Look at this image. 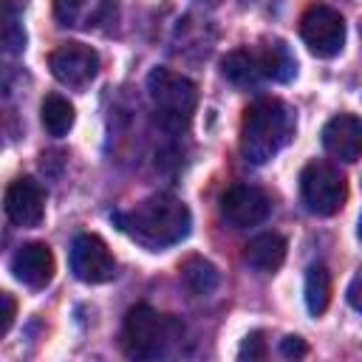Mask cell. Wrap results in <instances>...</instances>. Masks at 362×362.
<instances>
[{
    "label": "cell",
    "mask_w": 362,
    "mask_h": 362,
    "mask_svg": "<svg viewBox=\"0 0 362 362\" xmlns=\"http://www.w3.org/2000/svg\"><path fill=\"white\" fill-rule=\"evenodd\" d=\"M40 116H42V127L51 136H65L74 127V107L68 99H62L59 93H48L40 105Z\"/></svg>",
    "instance_id": "obj_17"
},
{
    "label": "cell",
    "mask_w": 362,
    "mask_h": 362,
    "mask_svg": "<svg viewBox=\"0 0 362 362\" xmlns=\"http://www.w3.org/2000/svg\"><path fill=\"white\" fill-rule=\"evenodd\" d=\"M3 206H6V215H8V221L14 226L31 229V226H40L42 223V215H45V192H42V187L31 175H20V178H14L6 187Z\"/></svg>",
    "instance_id": "obj_10"
},
{
    "label": "cell",
    "mask_w": 362,
    "mask_h": 362,
    "mask_svg": "<svg viewBox=\"0 0 362 362\" xmlns=\"http://www.w3.org/2000/svg\"><path fill=\"white\" fill-rule=\"evenodd\" d=\"M300 195L308 212L314 215H337L348 198V181L339 167L328 161H311L300 173Z\"/></svg>",
    "instance_id": "obj_5"
},
{
    "label": "cell",
    "mask_w": 362,
    "mask_h": 362,
    "mask_svg": "<svg viewBox=\"0 0 362 362\" xmlns=\"http://www.w3.org/2000/svg\"><path fill=\"white\" fill-rule=\"evenodd\" d=\"M181 286L192 294V297H209L218 288V269L204 260V257H187L181 263Z\"/></svg>",
    "instance_id": "obj_16"
},
{
    "label": "cell",
    "mask_w": 362,
    "mask_h": 362,
    "mask_svg": "<svg viewBox=\"0 0 362 362\" xmlns=\"http://www.w3.org/2000/svg\"><path fill=\"white\" fill-rule=\"evenodd\" d=\"M303 291H305L308 314H314V317L325 314V308L331 303V274H328V269L325 266H311L305 272V288Z\"/></svg>",
    "instance_id": "obj_18"
},
{
    "label": "cell",
    "mask_w": 362,
    "mask_h": 362,
    "mask_svg": "<svg viewBox=\"0 0 362 362\" xmlns=\"http://www.w3.org/2000/svg\"><path fill=\"white\" fill-rule=\"evenodd\" d=\"M294 110L283 99H257L240 122V156L249 164L272 161L294 139Z\"/></svg>",
    "instance_id": "obj_2"
},
{
    "label": "cell",
    "mask_w": 362,
    "mask_h": 362,
    "mask_svg": "<svg viewBox=\"0 0 362 362\" xmlns=\"http://www.w3.org/2000/svg\"><path fill=\"white\" fill-rule=\"evenodd\" d=\"M348 303H351V308H356V311H362V269L354 274V280L348 283Z\"/></svg>",
    "instance_id": "obj_24"
},
{
    "label": "cell",
    "mask_w": 362,
    "mask_h": 362,
    "mask_svg": "<svg viewBox=\"0 0 362 362\" xmlns=\"http://www.w3.org/2000/svg\"><path fill=\"white\" fill-rule=\"evenodd\" d=\"M71 272L82 283H107L116 274V260L99 235H76L71 243Z\"/></svg>",
    "instance_id": "obj_9"
},
{
    "label": "cell",
    "mask_w": 362,
    "mask_h": 362,
    "mask_svg": "<svg viewBox=\"0 0 362 362\" xmlns=\"http://www.w3.org/2000/svg\"><path fill=\"white\" fill-rule=\"evenodd\" d=\"M272 198L252 184H235L221 195V218L232 229H249L269 218Z\"/></svg>",
    "instance_id": "obj_8"
},
{
    "label": "cell",
    "mask_w": 362,
    "mask_h": 362,
    "mask_svg": "<svg viewBox=\"0 0 362 362\" xmlns=\"http://www.w3.org/2000/svg\"><path fill=\"white\" fill-rule=\"evenodd\" d=\"M48 68L57 82H62L74 90H82L99 74V54L82 42H62L59 48L51 51Z\"/></svg>",
    "instance_id": "obj_7"
},
{
    "label": "cell",
    "mask_w": 362,
    "mask_h": 362,
    "mask_svg": "<svg viewBox=\"0 0 362 362\" xmlns=\"http://www.w3.org/2000/svg\"><path fill=\"white\" fill-rule=\"evenodd\" d=\"M11 272L14 277L28 286V288H45L54 280L57 272V260L54 252L45 243H23L14 255H11Z\"/></svg>",
    "instance_id": "obj_11"
},
{
    "label": "cell",
    "mask_w": 362,
    "mask_h": 362,
    "mask_svg": "<svg viewBox=\"0 0 362 362\" xmlns=\"http://www.w3.org/2000/svg\"><path fill=\"white\" fill-rule=\"evenodd\" d=\"M113 223L147 252H161L189 235L192 215L184 201L173 195H153L124 212H116Z\"/></svg>",
    "instance_id": "obj_1"
},
{
    "label": "cell",
    "mask_w": 362,
    "mask_h": 362,
    "mask_svg": "<svg viewBox=\"0 0 362 362\" xmlns=\"http://www.w3.org/2000/svg\"><path fill=\"white\" fill-rule=\"evenodd\" d=\"M238 356H240V359H263V356H266V339H263V334H260V331H252V334L243 339Z\"/></svg>",
    "instance_id": "obj_21"
},
{
    "label": "cell",
    "mask_w": 362,
    "mask_h": 362,
    "mask_svg": "<svg viewBox=\"0 0 362 362\" xmlns=\"http://www.w3.org/2000/svg\"><path fill=\"white\" fill-rule=\"evenodd\" d=\"M181 337L184 325L175 317L150 305H136L127 311L122 325V351L130 359H161L178 345Z\"/></svg>",
    "instance_id": "obj_3"
},
{
    "label": "cell",
    "mask_w": 362,
    "mask_h": 362,
    "mask_svg": "<svg viewBox=\"0 0 362 362\" xmlns=\"http://www.w3.org/2000/svg\"><path fill=\"white\" fill-rule=\"evenodd\" d=\"M116 0H54V17L76 31H90L116 14Z\"/></svg>",
    "instance_id": "obj_13"
},
{
    "label": "cell",
    "mask_w": 362,
    "mask_h": 362,
    "mask_svg": "<svg viewBox=\"0 0 362 362\" xmlns=\"http://www.w3.org/2000/svg\"><path fill=\"white\" fill-rule=\"evenodd\" d=\"M300 37L303 42L308 45V51L314 57H322V59H331L342 51L345 45V20L337 8L331 6H311L303 20H300Z\"/></svg>",
    "instance_id": "obj_6"
},
{
    "label": "cell",
    "mask_w": 362,
    "mask_h": 362,
    "mask_svg": "<svg viewBox=\"0 0 362 362\" xmlns=\"http://www.w3.org/2000/svg\"><path fill=\"white\" fill-rule=\"evenodd\" d=\"M260 51H263V62H266V79L288 82L297 74V59L291 57L286 42L274 40V42H266Z\"/></svg>",
    "instance_id": "obj_19"
},
{
    "label": "cell",
    "mask_w": 362,
    "mask_h": 362,
    "mask_svg": "<svg viewBox=\"0 0 362 362\" xmlns=\"http://www.w3.org/2000/svg\"><path fill=\"white\" fill-rule=\"evenodd\" d=\"M280 354L288 356V359H294V356H305L308 348H305V342L300 337H283L280 339Z\"/></svg>",
    "instance_id": "obj_23"
},
{
    "label": "cell",
    "mask_w": 362,
    "mask_h": 362,
    "mask_svg": "<svg viewBox=\"0 0 362 362\" xmlns=\"http://www.w3.org/2000/svg\"><path fill=\"white\" fill-rule=\"evenodd\" d=\"M0 305H3V314H0V337H6L8 328H11V322H14V311H17V305H14V297H11L8 291L0 294Z\"/></svg>",
    "instance_id": "obj_22"
},
{
    "label": "cell",
    "mask_w": 362,
    "mask_h": 362,
    "mask_svg": "<svg viewBox=\"0 0 362 362\" xmlns=\"http://www.w3.org/2000/svg\"><path fill=\"white\" fill-rule=\"evenodd\" d=\"M147 96L158 116V124L178 133L189 124L195 105H198V88L192 79L173 74L167 68H153L147 74Z\"/></svg>",
    "instance_id": "obj_4"
},
{
    "label": "cell",
    "mask_w": 362,
    "mask_h": 362,
    "mask_svg": "<svg viewBox=\"0 0 362 362\" xmlns=\"http://www.w3.org/2000/svg\"><path fill=\"white\" fill-rule=\"evenodd\" d=\"M3 45L8 54H17L25 48V31H23L17 6L11 0H3Z\"/></svg>",
    "instance_id": "obj_20"
},
{
    "label": "cell",
    "mask_w": 362,
    "mask_h": 362,
    "mask_svg": "<svg viewBox=\"0 0 362 362\" xmlns=\"http://www.w3.org/2000/svg\"><path fill=\"white\" fill-rule=\"evenodd\" d=\"M322 147L339 161H359L362 156V119L354 113H339L322 127Z\"/></svg>",
    "instance_id": "obj_12"
},
{
    "label": "cell",
    "mask_w": 362,
    "mask_h": 362,
    "mask_svg": "<svg viewBox=\"0 0 362 362\" xmlns=\"http://www.w3.org/2000/svg\"><path fill=\"white\" fill-rule=\"evenodd\" d=\"M356 235H359V240H362V218H359V229H356Z\"/></svg>",
    "instance_id": "obj_25"
},
{
    "label": "cell",
    "mask_w": 362,
    "mask_h": 362,
    "mask_svg": "<svg viewBox=\"0 0 362 362\" xmlns=\"http://www.w3.org/2000/svg\"><path fill=\"white\" fill-rule=\"evenodd\" d=\"M286 260V240L274 232H263L243 246V263L257 274H274Z\"/></svg>",
    "instance_id": "obj_15"
},
{
    "label": "cell",
    "mask_w": 362,
    "mask_h": 362,
    "mask_svg": "<svg viewBox=\"0 0 362 362\" xmlns=\"http://www.w3.org/2000/svg\"><path fill=\"white\" fill-rule=\"evenodd\" d=\"M221 74L238 88H255L266 79V62L260 48H235L221 59Z\"/></svg>",
    "instance_id": "obj_14"
}]
</instances>
